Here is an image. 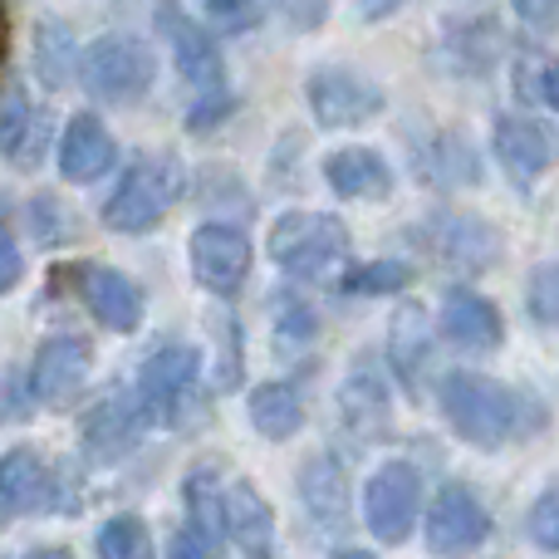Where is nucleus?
<instances>
[{
	"mask_svg": "<svg viewBox=\"0 0 559 559\" xmlns=\"http://www.w3.org/2000/svg\"><path fill=\"white\" fill-rule=\"evenodd\" d=\"M437 403H442L447 427L481 452H501L545 427V407L531 393L486 373H447L437 388Z\"/></svg>",
	"mask_w": 559,
	"mask_h": 559,
	"instance_id": "f257e3e1",
	"label": "nucleus"
},
{
	"mask_svg": "<svg viewBox=\"0 0 559 559\" xmlns=\"http://www.w3.org/2000/svg\"><path fill=\"white\" fill-rule=\"evenodd\" d=\"M187 192V167L177 153H143L128 163L118 177L114 197L104 202V226L118 236H143L182 202Z\"/></svg>",
	"mask_w": 559,
	"mask_h": 559,
	"instance_id": "f03ea898",
	"label": "nucleus"
},
{
	"mask_svg": "<svg viewBox=\"0 0 559 559\" xmlns=\"http://www.w3.org/2000/svg\"><path fill=\"white\" fill-rule=\"evenodd\" d=\"M138 403L153 427H187L202 407V354L192 344H163L138 364Z\"/></svg>",
	"mask_w": 559,
	"mask_h": 559,
	"instance_id": "7ed1b4c3",
	"label": "nucleus"
},
{
	"mask_svg": "<svg viewBox=\"0 0 559 559\" xmlns=\"http://www.w3.org/2000/svg\"><path fill=\"white\" fill-rule=\"evenodd\" d=\"M348 226L329 212H285L271 226V261L289 280H319L348 261Z\"/></svg>",
	"mask_w": 559,
	"mask_h": 559,
	"instance_id": "20e7f679",
	"label": "nucleus"
},
{
	"mask_svg": "<svg viewBox=\"0 0 559 559\" xmlns=\"http://www.w3.org/2000/svg\"><path fill=\"white\" fill-rule=\"evenodd\" d=\"M79 79L94 98L104 104H133L153 88L157 79V59H153V45L138 35H98L94 45L84 49V64H79Z\"/></svg>",
	"mask_w": 559,
	"mask_h": 559,
	"instance_id": "39448f33",
	"label": "nucleus"
},
{
	"mask_svg": "<svg viewBox=\"0 0 559 559\" xmlns=\"http://www.w3.org/2000/svg\"><path fill=\"white\" fill-rule=\"evenodd\" d=\"M417 515H423V472L413 462H383L364 486V521L368 535L388 550L413 540Z\"/></svg>",
	"mask_w": 559,
	"mask_h": 559,
	"instance_id": "423d86ee",
	"label": "nucleus"
},
{
	"mask_svg": "<svg viewBox=\"0 0 559 559\" xmlns=\"http://www.w3.org/2000/svg\"><path fill=\"white\" fill-rule=\"evenodd\" d=\"M305 98L319 128H364L383 114L388 94L354 64H319L305 74Z\"/></svg>",
	"mask_w": 559,
	"mask_h": 559,
	"instance_id": "0eeeda50",
	"label": "nucleus"
},
{
	"mask_svg": "<svg viewBox=\"0 0 559 559\" xmlns=\"http://www.w3.org/2000/svg\"><path fill=\"white\" fill-rule=\"evenodd\" d=\"M413 241H423L427 251L456 275H486L506 255V236L496 231L486 216H472V212L466 216L462 212L427 216V222L413 231Z\"/></svg>",
	"mask_w": 559,
	"mask_h": 559,
	"instance_id": "6e6552de",
	"label": "nucleus"
},
{
	"mask_svg": "<svg viewBox=\"0 0 559 559\" xmlns=\"http://www.w3.org/2000/svg\"><path fill=\"white\" fill-rule=\"evenodd\" d=\"M427 555L437 559H472L491 540V511L481 506V496L462 481H447L427 506Z\"/></svg>",
	"mask_w": 559,
	"mask_h": 559,
	"instance_id": "1a4fd4ad",
	"label": "nucleus"
},
{
	"mask_svg": "<svg viewBox=\"0 0 559 559\" xmlns=\"http://www.w3.org/2000/svg\"><path fill=\"white\" fill-rule=\"evenodd\" d=\"M0 501L5 515H45V511H79L74 496H64V472L45 462L35 447H10L0 462Z\"/></svg>",
	"mask_w": 559,
	"mask_h": 559,
	"instance_id": "9d476101",
	"label": "nucleus"
},
{
	"mask_svg": "<svg viewBox=\"0 0 559 559\" xmlns=\"http://www.w3.org/2000/svg\"><path fill=\"white\" fill-rule=\"evenodd\" d=\"M187 261H192V275L202 289L212 295H236L251 275V236L231 222H206L187 236Z\"/></svg>",
	"mask_w": 559,
	"mask_h": 559,
	"instance_id": "9b49d317",
	"label": "nucleus"
},
{
	"mask_svg": "<svg viewBox=\"0 0 559 559\" xmlns=\"http://www.w3.org/2000/svg\"><path fill=\"white\" fill-rule=\"evenodd\" d=\"M74 295L79 305L94 314V324L114 329V334H138L147 314V295L133 275H123L118 265H74Z\"/></svg>",
	"mask_w": 559,
	"mask_h": 559,
	"instance_id": "f8f14e48",
	"label": "nucleus"
},
{
	"mask_svg": "<svg viewBox=\"0 0 559 559\" xmlns=\"http://www.w3.org/2000/svg\"><path fill=\"white\" fill-rule=\"evenodd\" d=\"M88 373H94V344L79 334H49L45 344L35 348V358H29V397L45 407H69L74 403V393L88 383Z\"/></svg>",
	"mask_w": 559,
	"mask_h": 559,
	"instance_id": "ddd939ff",
	"label": "nucleus"
},
{
	"mask_svg": "<svg viewBox=\"0 0 559 559\" xmlns=\"http://www.w3.org/2000/svg\"><path fill=\"white\" fill-rule=\"evenodd\" d=\"M388 373H393L388 358H378L373 348H364V354L348 364L344 383H338V423H344L358 442H368V437H378L388 427V413H393Z\"/></svg>",
	"mask_w": 559,
	"mask_h": 559,
	"instance_id": "4468645a",
	"label": "nucleus"
},
{
	"mask_svg": "<svg viewBox=\"0 0 559 559\" xmlns=\"http://www.w3.org/2000/svg\"><path fill=\"white\" fill-rule=\"evenodd\" d=\"M143 427H147V413H143V403H138V393L114 388V393H104L84 413V423H79V442H84V456L94 466H114L138 447Z\"/></svg>",
	"mask_w": 559,
	"mask_h": 559,
	"instance_id": "2eb2a0df",
	"label": "nucleus"
},
{
	"mask_svg": "<svg viewBox=\"0 0 559 559\" xmlns=\"http://www.w3.org/2000/svg\"><path fill=\"white\" fill-rule=\"evenodd\" d=\"M157 29H163L167 49L177 59V74L187 79L192 88H222L226 79V59H222V45L187 15L177 0H157Z\"/></svg>",
	"mask_w": 559,
	"mask_h": 559,
	"instance_id": "dca6fc26",
	"label": "nucleus"
},
{
	"mask_svg": "<svg viewBox=\"0 0 559 559\" xmlns=\"http://www.w3.org/2000/svg\"><path fill=\"white\" fill-rule=\"evenodd\" d=\"M491 147H496V163L506 167V177H511L521 192H531L535 177L545 173V167L555 163V138L545 123H535V118H521V114H496L491 123Z\"/></svg>",
	"mask_w": 559,
	"mask_h": 559,
	"instance_id": "f3484780",
	"label": "nucleus"
},
{
	"mask_svg": "<svg viewBox=\"0 0 559 559\" xmlns=\"http://www.w3.org/2000/svg\"><path fill=\"white\" fill-rule=\"evenodd\" d=\"M437 329H442V338L452 348H462V354H496V348L506 344V324H501V314H496V305L466 285H456L452 295L442 299Z\"/></svg>",
	"mask_w": 559,
	"mask_h": 559,
	"instance_id": "a211bd4d",
	"label": "nucleus"
},
{
	"mask_svg": "<svg viewBox=\"0 0 559 559\" xmlns=\"http://www.w3.org/2000/svg\"><path fill=\"white\" fill-rule=\"evenodd\" d=\"M295 486H299V506H305V515L319 531L324 535L344 531L348 525V472L338 456H329V452L305 456L295 472Z\"/></svg>",
	"mask_w": 559,
	"mask_h": 559,
	"instance_id": "6ab92c4d",
	"label": "nucleus"
},
{
	"mask_svg": "<svg viewBox=\"0 0 559 559\" xmlns=\"http://www.w3.org/2000/svg\"><path fill=\"white\" fill-rule=\"evenodd\" d=\"M319 173H324L329 192L344 197V202H383V197H393V167H388L383 153H373L364 143L334 147L319 163Z\"/></svg>",
	"mask_w": 559,
	"mask_h": 559,
	"instance_id": "aec40b11",
	"label": "nucleus"
},
{
	"mask_svg": "<svg viewBox=\"0 0 559 559\" xmlns=\"http://www.w3.org/2000/svg\"><path fill=\"white\" fill-rule=\"evenodd\" d=\"M118 157V143L114 133L104 128V118L94 114H74L64 123V133H59V147H55V163H59V177H69V182H98V177L114 167Z\"/></svg>",
	"mask_w": 559,
	"mask_h": 559,
	"instance_id": "412c9836",
	"label": "nucleus"
},
{
	"mask_svg": "<svg viewBox=\"0 0 559 559\" xmlns=\"http://www.w3.org/2000/svg\"><path fill=\"white\" fill-rule=\"evenodd\" d=\"M226 540L236 545L246 559H271L275 550V511L251 476L226 481Z\"/></svg>",
	"mask_w": 559,
	"mask_h": 559,
	"instance_id": "4be33fe9",
	"label": "nucleus"
},
{
	"mask_svg": "<svg viewBox=\"0 0 559 559\" xmlns=\"http://www.w3.org/2000/svg\"><path fill=\"white\" fill-rule=\"evenodd\" d=\"M413 163L423 173V187H442V192H462V187H481V163L456 133H432L413 143Z\"/></svg>",
	"mask_w": 559,
	"mask_h": 559,
	"instance_id": "5701e85b",
	"label": "nucleus"
},
{
	"mask_svg": "<svg viewBox=\"0 0 559 559\" xmlns=\"http://www.w3.org/2000/svg\"><path fill=\"white\" fill-rule=\"evenodd\" d=\"M506 39H501V25H496L491 15H472V20H456V25H447L442 35V59L456 69V74H491L496 59H501Z\"/></svg>",
	"mask_w": 559,
	"mask_h": 559,
	"instance_id": "b1692460",
	"label": "nucleus"
},
{
	"mask_svg": "<svg viewBox=\"0 0 559 559\" xmlns=\"http://www.w3.org/2000/svg\"><path fill=\"white\" fill-rule=\"evenodd\" d=\"M427 354H432V338H427V314L413 305L397 309L393 329H388V368L393 378L407 388V397H423V373H427Z\"/></svg>",
	"mask_w": 559,
	"mask_h": 559,
	"instance_id": "393cba45",
	"label": "nucleus"
},
{
	"mask_svg": "<svg viewBox=\"0 0 559 559\" xmlns=\"http://www.w3.org/2000/svg\"><path fill=\"white\" fill-rule=\"evenodd\" d=\"M246 417H251L255 437H265V442H289V437L305 427V397H299L295 383L271 378V383L251 388V397H246Z\"/></svg>",
	"mask_w": 559,
	"mask_h": 559,
	"instance_id": "a878e982",
	"label": "nucleus"
},
{
	"mask_svg": "<svg viewBox=\"0 0 559 559\" xmlns=\"http://www.w3.org/2000/svg\"><path fill=\"white\" fill-rule=\"evenodd\" d=\"M29 59H35V79L45 88H55V94L69 88L74 69L84 64V55H79V45H74V29L59 15L35 20V29H29Z\"/></svg>",
	"mask_w": 559,
	"mask_h": 559,
	"instance_id": "bb28decb",
	"label": "nucleus"
},
{
	"mask_svg": "<svg viewBox=\"0 0 559 559\" xmlns=\"http://www.w3.org/2000/svg\"><path fill=\"white\" fill-rule=\"evenodd\" d=\"M182 506H187V525H197L216 545L226 540V481L212 462L192 466L182 476Z\"/></svg>",
	"mask_w": 559,
	"mask_h": 559,
	"instance_id": "cd10ccee",
	"label": "nucleus"
},
{
	"mask_svg": "<svg viewBox=\"0 0 559 559\" xmlns=\"http://www.w3.org/2000/svg\"><path fill=\"white\" fill-rule=\"evenodd\" d=\"M94 550H98V559H153V531H147V521L133 511L108 515L94 535Z\"/></svg>",
	"mask_w": 559,
	"mask_h": 559,
	"instance_id": "c85d7f7f",
	"label": "nucleus"
},
{
	"mask_svg": "<svg viewBox=\"0 0 559 559\" xmlns=\"http://www.w3.org/2000/svg\"><path fill=\"white\" fill-rule=\"evenodd\" d=\"M417 280V271L397 255H383V261H364L344 275V295H358V299H378V295H403L407 285Z\"/></svg>",
	"mask_w": 559,
	"mask_h": 559,
	"instance_id": "c756f323",
	"label": "nucleus"
},
{
	"mask_svg": "<svg viewBox=\"0 0 559 559\" xmlns=\"http://www.w3.org/2000/svg\"><path fill=\"white\" fill-rule=\"evenodd\" d=\"M515 98L559 114V55H525L515 64Z\"/></svg>",
	"mask_w": 559,
	"mask_h": 559,
	"instance_id": "7c9ffc66",
	"label": "nucleus"
},
{
	"mask_svg": "<svg viewBox=\"0 0 559 559\" xmlns=\"http://www.w3.org/2000/svg\"><path fill=\"white\" fill-rule=\"evenodd\" d=\"M212 329H216V388H241V378H246L241 319H236L231 309H216Z\"/></svg>",
	"mask_w": 559,
	"mask_h": 559,
	"instance_id": "2f4dec72",
	"label": "nucleus"
},
{
	"mask_svg": "<svg viewBox=\"0 0 559 559\" xmlns=\"http://www.w3.org/2000/svg\"><path fill=\"white\" fill-rule=\"evenodd\" d=\"M319 338V314L305 305V299H280L275 309V344L285 348V354H299V348H309Z\"/></svg>",
	"mask_w": 559,
	"mask_h": 559,
	"instance_id": "473e14b6",
	"label": "nucleus"
},
{
	"mask_svg": "<svg viewBox=\"0 0 559 559\" xmlns=\"http://www.w3.org/2000/svg\"><path fill=\"white\" fill-rule=\"evenodd\" d=\"M525 309L540 329H559V261L535 265L525 280Z\"/></svg>",
	"mask_w": 559,
	"mask_h": 559,
	"instance_id": "72a5a7b5",
	"label": "nucleus"
},
{
	"mask_svg": "<svg viewBox=\"0 0 559 559\" xmlns=\"http://www.w3.org/2000/svg\"><path fill=\"white\" fill-rule=\"evenodd\" d=\"M525 531H531V540L540 545L545 555L559 559V476L550 486H545L540 496H535L531 515H525Z\"/></svg>",
	"mask_w": 559,
	"mask_h": 559,
	"instance_id": "f704fd0d",
	"label": "nucleus"
},
{
	"mask_svg": "<svg viewBox=\"0 0 559 559\" xmlns=\"http://www.w3.org/2000/svg\"><path fill=\"white\" fill-rule=\"evenodd\" d=\"M29 118H35V108L25 104V88H20L15 74H5V128H0V147H5V157L15 153V143L29 128Z\"/></svg>",
	"mask_w": 559,
	"mask_h": 559,
	"instance_id": "c9c22d12",
	"label": "nucleus"
},
{
	"mask_svg": "<svg viewBox=\"0 0 559 559\" xmlns=\"http://www.w3.org/2000/svg\"><path fill=\"white\" fill-rule=\"evenodd\" d=\"M231 114H236V98L226 94V88H202V98H192V108H187V128L206 133V128H216Z\"/></svg>",
	"mask_w": 559,
	"mask_h": 559,
	"instance_id": "e433bc0d",
	"label": "nucleus"
},
{
	"mask_svg": "<svg viewBox=\"0 0 559 559\" xmlns=\"http://www.w3.org/2000/svg\"><path fill=\"white\" fill-rule=\"evenodd\" d=\"M59 216H64V206L55 202V197H29V231H35V241H64V222H59Z\"/></svg>",
	"mask_w": 559,
	"mask_h": 559,
	"instance_id": "4c0bfd02",
	"label": "nucleus"
},
{
	"mask_svg": "<svg viewBox=\"0 0 559 559\" xmlns=\"http://www.w3.org/2000/svg\"><path fill=\"white\" fill-rule=\"evenodd\" d=\"M216 550H222V545L206 540L197 525H182V531L173 535V545H167V559H216Z\"/></svg>",
	"mask_w": 559,
	"mask_h": 559,
	"instance_id": "58836bf2",
	"label": "nucleus"
},
{
	"mask_svg": "<svg viewBox=\"0 0 559 559\" xmlns=\"http://www.w3.org/2000/svg\"><path fill=\"white\" fill-rule=\"evenodd\" d=\"M511 10H515V15H521L531 29H540V35L559 29V0H511Z\"/></svg>",
	"mask_w": 559,
	"mask_h": 559,
	"instance_id": "ea45409f",
	"label": "nucleus"
},
{
	"mask_svg": "<svg viewBox=\"0 0 559 559\" xmlns=\"http://www.w3.org/2000/svg\"><path fill=\"white\" fill-rule=\"evenodd\" d=\"M20 285V236H15V222H5L0 231V289H15Z\"/></svg>",
	"mask_w": 559,
	"mask_h": 559,
	"instance_id": "a19ab883",
	"label": "nucleus"
},
{
	"mask_svg": "<svg viewBox=\"0 0 559 559\" xmlns=\"http://www.w3.org/2000/svg\"><path fill=\"white\" fill-rule=\"evenodd\" d=\"M354 5H358V20H364V25H378V20H388L393 10H403L407 0H354Z\"/></svg>",
	"mask_w": 559,
	"mask_h": 559,
	"instance_id": "79ce46f5",
	"label": "nucleus"
},
{
	"mask_svg": "<svg viewBox=\"0 0 559 559\" xmlns=\"http://www.w3.org/2000/svg\"><path fill=\"white\" fill-rule=\"evenodd\" d=\"M206 5V15H216V20H226L231 25V15H246L251 10V0H202Z\"/></svg>",
	"mask_w": 559,
	"mask_h": 559,
	"instance_id": "37998d69",
	"label": "nucleus"
},
{
	"mask_svg": "<svg viewBox=\"0 0 559 559\" xmlns=\"http://www.w3.org/2000/svg\"><path fill=\"white\" fill-rule=\"evenodd\" d=\"M20 559H74V555H69L64 545H35V550H25Z\"/></svg>",
	"mask_w": 559,
	"mask_h": 559,
	"instance_id": "c03bdc74",
	"label": "nucleus"
},
{
	"mask_svg": "<svg viewBox=\"0 0 559 559\" xmlns=\"http://www.w3.org/2000/svg\"><path fill=\"white\" fill-rule=\"evenodd\" d=\"M329 559H378V555H368V550H354V545H344V550H334Z\"/></svg>",
	"mask_w": 559,
	"mask_h": 559,
	"instance_id": "a18cd8bd",
	"label": "nucleus"
}]
</instances>
